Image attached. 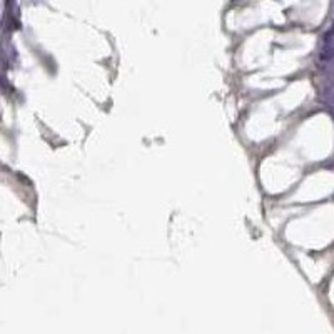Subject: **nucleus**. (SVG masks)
Returning a JSON list of instances; mask_svg holds the SVG:
<instances>
[{"instance_id":"1","label":"nucleus","mask_w":334,"mask_h":334,"mask_svg":"<svg viewBox=\"0 0 334 334\" xmlns=\"http://www.w3.org/2000/svg\"><path fill=\"white\" fill-rule=\"evenodd\" d=\"M323 99H324V102L329 105V107L334 109V79L328 85H326V89L323 92Z\"/></svg>"}]
</instances>
